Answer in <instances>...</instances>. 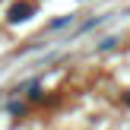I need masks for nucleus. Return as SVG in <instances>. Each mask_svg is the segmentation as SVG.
Returning <instances> with one entry per match:
<instances>
[{"label": "nucleus", "mask_w": 130, "mask_h": 130, "mask_svg": "<svg viewBox=\"0 0 130 130\" xmlns=\"http://www.w3.org/2000/svg\"><path fill=\"white\" fill-rule=\"evenodd\" d=\"M29 16H35V3L32 0H16L6 10V22H25Z\"/></svg>", "instance_id": "obj_1"}, {"label": "nucleus", "mask_w": 130, "mask_h": 130, "mask_svg": "<svg viewBox=\"0 0 130 130\" xmlns=\"http://www.w3.org/2000/svg\"><path fill=\"white\" fill-rule=\"evenodd\" d=\"M70 22H73V16H63V19H54L48 29H51V32H57V29H63V25H70Z\"/></svg>", "instance_id": "obj_2"}, {"label": "nucleus", "mask_w": 130, "mask_h": 130, "mask_svg": "<svg viewBox=\"0 0 130 130\" xmlns=\"http://www.w3.org/2000/svg\"><path fill=\"white\" fill-rule=\"evenodd\" d=\"M114 44H118V38H105V41L99 44V51H108V48H114Z\"/></svg>", "instance_id": "obj_3"}]
</instances>
